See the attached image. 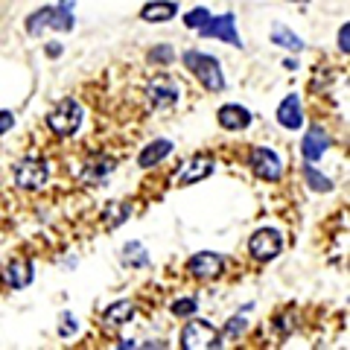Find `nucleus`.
<instances>
[{"mask_svg": "<svg viewBox=\"0 0 350 350\" xmlns=\"http://www.w3.org/2000/svg\"><path fill=\"white\" fill-rule=\"evenodd\" d=\"M184 64H187V70L207 88V91H222L225 88V73L213 56L199 53V50H187L184 53Z\"/></svg>", "mask_w": 350, "mask_h": 350, "instance_id": "nucleus-1", "label": "nucleus"}, {"mask_svg": "<svg viewBox=\"0 0 350 350\" xmlns=\"http://www.w3.org/2000/svg\"><path fill=\"white\" fill-rule=\"evenodd\" d=\"M82 120H85V111H82L79 103H76V100H62V103L47 114V126L53 129V135H59V137H73L76 131H79Z\"/></svg>", "mask_w": 350, "mask_h": 350, "instance_id": "nucleus-2", "label": "nucleus"}, {"mask_svg": "<svg viewBox=\"0 0 350 350\" xmlns=\"http://www.w3.org/2000/svg\"><path fill=\"white\" fill-rule=\"evenodd\" d=\"M44 29H62V32L73 29V12L64 9V6H59V9L44 6V9H38V12H32L27 18V32L29 36H41Z\"/></svg>", "mask_w": 350, "mask_h": 350, "instance_id": "nucleus-3", "label": "nucleus"}, {"mask_svg": "<svg viewBox=\"0 0 350 350\" xmlns=\"http://www.w3.org/2000/svg\"><path fill=\"white\" fill-rule=\"evenodd\" d=\"M181 347L184 350H207V347L216 350V347H222V338H219L213 324H207V321H190L181 330Z\"/></svg>", "mask_w": 350, "mask_h": 350, "instance_id": "nucleus-4", "label": "nucleus"}, {"mask_svg": "<svg viewBox=\"0 0 350 350\" xmlns=\"http://www.w3.org/2000/svg\"><path fill=\"white\" fill-rule=\"evenodd\" d=\"M47 175H50L47 163L36 155H29L15 167V184L21 190H41L47 184Z\"/></svg>", "mask_w": 350, "mask_h": 350, "instance_id": "nucleus-5", "label": "nucleus"}, {"mask_svg": "<svg viewBox=\"0 0 350 350\" xmlns=\"http://www.w3.org/2000/svg\"><path fill=\"white\" fill-rule=\"evenodd\" d=\"M248 251H251V257L260 260V262L275 260L280 251H283V237H280V231H275V228H260V231L248 239Z\"/></svg>", "mask_w": 350, "mask_h": 350, "instance_id": "nucleus-6", "label": "nucleus"}, {"mask_svg": "<svg viewBox=\"0 0 350 350\" xmlns=\"http://www.w3.org/2000/svg\"><path fill=\"white\" fill-rule=\"evenodd\" d=\"M199 36L202 38H222L228 44H234V47H243V41L237 36V27H234V15L225 12L222 18H207V24L199 27Z\"/></svg>", "mask_w": 350, "mask_h": 350, "instance_id": "nucleus-7", "label": "nucleus"}, {"mask_svg": "<svg viewBox=\"0 0 350 350\" xmlns=\"http://www.w3.org/2000/svg\"><path fill=\"white\" fill-rule=\"evenodd\" d=\"M187 271L193 278H199V280H211V278H216V275H222L225 271V257L213 254V251H199L196 257H190Z\"/></svg>", "mask_w": 350, "mask_h": 350, "instance_id": "nucleus-8", "label": "nucleus"}, {"mask_svg": "<svg viewBox=\"0 0 350 350\" xmlns=\"http://www.w3.org/2000/svg\"><path fill=\"white\" fill-rule=\"evenodd\" d=\"M146 96L155 108H170L178 103V85H175L170 76H155V79L146 85Z\"/></svg>", "mask_w": 350, "mask_h": 350, "instance_id": "nucleus-9", "label": "nucleus"}, {"mask_svg": "<svg viewBox=\"0 0 350 350\" xmlns=\"http://www.w3.org/2000/svg\"><path fill=\"white\" fill-rule=\"evenodd\" d=\"M251 170H254V175L262 181H278L283 167H280V158L275 155V152L260 146V149L251 152Z\"/></svg>", "mask_w": 350, "mask_h": 350, "instance_id": "nucleus-10", "label": "nucleus"}, {"mask_svg": "<svg viewBox=\"0 0 350 350\" xmlns=\"http://www.w3.org/2000/svg\"><path fill=\"white\" fill-rule=\"evenodd\" d=\"M327 146H330V137H327L324 129H310L304 135V144H301V152H304V161L306 163H315L324 158Z\"/></svg>", "mask_w": 350, "mask_h": 350, "instance_id": "nucleus-11", "label": "nucleus"}, {"mask_svg": "<svg viewBox=\"0 0 350 350\" xmlns=\"http://www.w3.org/2000/svg\"><path fill=\"white\" fill-rule=\"evenodd\" d=\"M216 117H219V126L228 129V131H243V129H248V123H251V114L245 111L243 105H237V103L222 105Z\"/></svg>", "mask_w": 350, "mask_h": 350, "instance_id": "nucleus-12", "label": "nucleus"}, {"mask_svg": "<svg viewBox=\"0 0 350 350\" xmlns=\"http://www.w3.org/2000/svg\"><path fill=\"white\" fill-rule=\"evenodd\" d=\"M32 278H36V269H32V262H27V260H15L3 269V280L12 289H27Z\"/></svg>", "mask_w": 350, "mask_h": 350, "instance_id": "nucleus-13", "label": "nucleus"}, {"mask_svg": "<svg viewBox=\"0 0 350 350\" xmlns=\"http://www.w3.org/2000/svg\"><path fill=\"white\" fill-rule=\"evenodd\" d=\"M278 123L283 126V129H289V131H295V129H301V123H304V111H301V100L298 96H286L280 105H278Z\"/></svg>", "mask_w": 350, "mask_h": 350, "instance_id": "nucleus-14", "label": "nucleus"}, {"mask_svg": "<svg viewBox=\"0 0 350 350\" xmlns=\"http://www.w3.org/2000/svg\"><path fill=\"white\" fill-rule=\"evenodd\" d=\"M111 170H114V161H111V158L94 155V158H88V163L82 167V178L91 181V184H103V181H108Z\"/></svg>", "mask_w": 350, "mask_h": 350, "instance_id": "nucleus-15", "label": "nucleus"}, {"mask_svg": "<svg viewBox=\"0 0 350 350\" xmlns=\"http://www.w3.org/2000/svg\"><path fill=\"white\" fill-rule=\"evenodd\" d=\"M213 172V158H193L187 167L181 170V178H178V184H196V181H202V178H207V175Z\"/></svg>", "mask_w": 350, "mask_h": 350, "instance_id": "nucleus-16", "label": "nucleus"}, {"mask_svg": "<svg viewBox=\"0 0 350 350\" xmlns=\"http://www.w3.org/2000/svg\"><path fill=\"white\" fill-rule=\"evenodd\" d=\"M170 152H172V144H170V140H152V144H149L144 152H140L137 163H140L144 170H152V167H158V163L167 158Z\"/></svg>", "mask_w": 350, "mask_h": 350, "instance_id": "nucleus-17", "label": "nucleus"}, {"mask_svg": "<svg viewBox=\"0 0 350 350\" xmlns=\"http://www.w3.org/2000/svg\"><path fill=\"white\" fill-rule=\"evenodd\" d=\"M178 12V3H170V0H155V3H146L140 18L152 21V24H163V21H172Z\"/></svg>", "mask_w": 350, "mask_h": 350, "instance_id": "nucleus-18", "label": "nucleus"}, {"mask_svg": "<svg viewBox=\"0 0 350 350\" xmlns=\"http://www.w3.org/2000/svg\"><path fill=\"white\" fill-rule=\"evenodd\" d=\"M131 319H135V304H131V301H117V304H111L103 312L105 327H120V324H126Z\"/></svg>", "mask_w": 350, "mask_h": 350, "instance_id": "nucleus-19", "label": "nucleus"}, {"mask_svg": "<svg viewBox=\"0 0 350 350\" xmlns=\"http://www.w3.org/2000/svg\"><path fill=\"white\" fill-rule=\"evenodd\" d=\"M129 216H131V204H129V202H111V204L105 207V213H103L105 225L111 228V231H114V228H120V225H123Z\"/></svg>", "mask_w": 350, "mask_h": 350, "instance_id": "nucleus-20", "label": "nucleus"}, {"mask_svg": "<svg viewBox=\"0 0 350 350\" xmlns=\"http://www.w3.org/2000/svg\"><path fill=\"white\" fill-rule=\"evenodd\" d=\"M304 178H306V184H310V190H315V193H330L333 190V181L324 178V172H319L312 163L304 167Z\"/></svg>", "mask_w": 350, "mask_h": 350, "instance_id": "nucleus-21", "label": "nucleus"}, {"mask_svg": "<svg viewBox=\"0 0 350 350\" xmlns=\"http://www.w3.org/2000/svg\"><path fill=\"white\" fill-rule=\"evenodd\" d=\"M271 41L280 44V47H286V50H295V53H301V50H304V41H301L298 36H295L292 29L280 27V24L275 27V36H271Z\"/></svg>", "mask_w": 350, "mask_h": 350, "instance_id": "nucleus-22", "label": "nucleus"}, {"mask_svg": "<svg viewBox=\"0 0 350 350\" xmlns=\"http://www.w3.org/2000/svg\"><path fill=\"white\" fill-rule=\"evenodd\" d=\"M123 260L129 262V266H137V269H146L149 266V254L144 251V245H140V243H129L123 248Z\"/></svg>", "mask_w": 350, "mask_h": 350, "instance_id": "nucleus-23", "label": "nucleus"}, {"mask_svg": "<svg viewBox=\"0 0 350 350\" xmlns=\"http://www.w3.org/2000/svg\"><path fill=\"white\" fill-rule=\"evenodd\" d=\"M196 310H199V301H196V298H178V301H172V306H170V312L178 315V319L196 315Z\"/></svg>", "mask_w": 350, "mask_h": 350, "instance_id": "nucleus-24", "label": "nucleus"}, {"mask_svg": "<svg viewBox=\"0 0 350 350\" xmlns=\"http://www.w3.org/2000/svg\"><path fill=\"white\" fill-rule=\"evenodd\" d=\"M245 327H248V319H245V310H243V312H237V315H234V319H231V321H228V324H225V330H222V336H225V338H237L239 333H243V330H245Z\"/></svg>", "mask_w": 350, "mask_h": 350, "instance_id": "nucleus-25", "label": "nucleus"}, {"mask_svg": "<svg viewBox=\"0 0 350 350\" xmlns=\"http://www.w3.org/2000/svg\"><path fill=\"white\" fill-rule=\"evenodd\" d=\"M149 62H155V64H170V62H175V50L170 47V44H158V47L149 50Z\"/></svg>", "mask_w": 350, "mask_h": 350, "instance_id": "nucleus-26", "label": "nucleus"}, {"mask_svg": "<svg viewBox=\"0 0 350 350\" xmlns=\"http://www.w3.org/2000/svg\"><path fill=\"white\" fill-rule=\"evenodd\" d=\"M207 18H211V9H190L187 15H184V24H187L190 29H199L202 24H207Z\"/></svg>", "mask_w": 350, "mask_h": 350, "instance_id": "nucleus-27", "label": "nucleus"}, {"mask_svg": "<svg viewBox=\"0 0 350 350\" xmlns=\"http://www.w3.org/2000/svg\"><path fill=\"white\" fill-rule=\"evenodd\" d=\"M59 333H62L64 338L76 333V319H73L70 312H62V327H59Z\"/></svg>", "mask_w": 350, "mask_h": 350, "instance_id": "nucleus-28", "label": "nucleus"}, {"mask_svg": "<svg viewBox=\"0 0 350 350\" xmlns=\"http://www.w3.org/2000/svg\"><path fill=\"white\" fill-rule=\"evenodd\" d=\"M350 27L347 24H342V29H338V50H342L345 53V56H347V53H350Z\"/></svg>", "mask_w": 350, "mask_h": 350, "instance_id": "nucleus-29", "label": "nucleus"}, {"mask_svg": "<svg viewBox=\"0 0 350 350\" xmlns=\"http://www.w3.org/2000/svg\"><path fill=\"white\" fill-rule=\"evenodd\" d=\"M15 126V117H12V111H0V135H6L9 129Z\"/></svg>", "mask_w": 350, "mask_h": 350, "instance_id": "nucleus-30", "label": "nucleus"}, {"mask_svg": "<svg viewBox=\"0 0 350 350\" xmlns=\"http://www.w3.org/2000/svg\"><path fill=\"white\" fill-rule=\"evenodd\" d=\"M47 53H50V56H59V53H62V44H50Z\"/></svg>", "mask_w": 350, "mask_h": 350, "instance_id": "nucleus-31", "label": "nucleus"}, {"mask_svg": "<svg viewBox=\"0 0 350 350\" xmlns=\"http://www.w3.org/2000/svg\"><path fill=\"white\" fill-rule=\"evenodd\" d=\"M292 3H310V0H292Z\"/></svg>", "mask_w": 350, "mask_h": 350, "instance_id": "nucleus-32", "label": "nucleus"}]
</instances>
